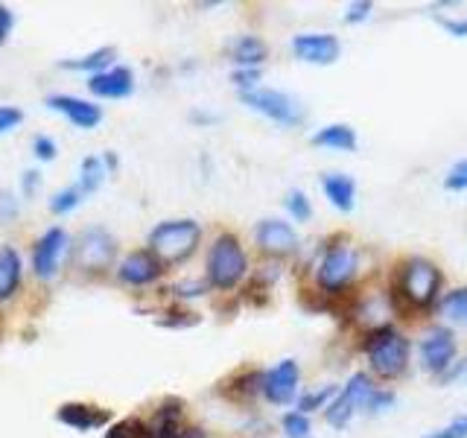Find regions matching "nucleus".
I'll return each instance as SVG.
<instances>
[{
	"label": "nucleus",
	"mask_w": 467,
	"mask_h": 438,
	"mask_svg": "<svg viewBox=\"0 0 467 438\" xmlns=\"http://www.w3.org/2000/svg\"><path fill=\"white\" fill-rule=\"evenodd\" d=\"M444 275L427 257H409L398 269V296L409 310H430L441 296Z\"/></svg>",
	"instance_id": "obj_1"
},
{
	"label": "nucleus",
	"mask_w": 467,
	"mask_h": 438,
	"mask_svg": "<svg viewBox=\"0 0 467 438\" xmlns=\"http://www.w3.org/2000/svg\"><path fill=\"white\" fill-rule=\"evenodd\" d=\"M202 240V225L196 219H167L150 231V252L164 266H179L187 257H193Z\"/></svg>",
	"instance_id": "obj_2"
},
{
	"label": "nucleus",
	"mask_w": 467,
	"mask_h": 438,
	"mask_svg": "<svg viewBox=\"0 0 467 438\" xmlns=\"http://www.w3.org/2000/svg\"><path fill=\"white\" fill-rule=\"evenodd\" d=\"M204 269H208V284L213 289H234L240 287V281L248 275V257L245 248L234 234H219L208 248V260H204Z\"/></svg>",
	"instance_id": "obj_3"
},
{
	"label": "nucleus",
	"mask_w": 467,
	"mask_h": 438,
	"mask_svg": "<svg viewBox=\"0 0 467 438\" xmlns=\"http://www.w3.org/2000/svg\"><path fill=\"white\" fill-rule=\"evenodd\" d=\"M365 357L374 374L394 380L409 369V339L400 330L379 325L365 339Z\"/></svg>",
	"instance_id": "obj_4"
},
{
	"label": "nucleus",
	"mask_w": 467,
	"mask_h": 438,
	"mask_svg": "<svg viewBox=\"0 0 467 438\" xmlns=\"http://www.w3.org/2000/svg\"><path fill=\"white\" fill-rule=\"evenodd\" d=\"M359 269V252L350 243L345 240H333L325 255L318 260V269H316V284L325 296H336L342 292L345 287H350V281L357 277Z\"/></svg>",
	"instance_id": "obj_5"
},
{
	"label": "nucleus",
	"mask_w": 467,
	"mask_h": 438,
	"mask_svg": "<svg viewBox=\"0 0 467 438\" xmlns=\"http://www.w3.org/2000/svg\"><path fill=\"white\" fill-rule=\"evenodd\" d=\"M374 391H377V386H374V380L368 374H362V371L350 374V380L342 386V391L336 394V398L325 409L327 423L336 430H345L350 423V418H354V412H359V409L365 412V409H368Z\"/></svg>",
	"instance_id": "obj_6"
},
{
	"label": "nucleus",
	"mask_w": 467,
	"mask_h": 438,
	"mask_svg": "<svg viewBox=\"0 0 467 438\" xmlns=\"http://www.w3.org/2000/svg\"><path fill=\"white\" fill-rule=\"evenodd\" d=\"M240 99L245 102L248 109L269 117V120H275L277 126H298L304 120V111L298 106L296 97H289L284 91H275V88H254V91L248 94H240Z\"/></svg>",
	"instance_id": "obj_7"
},
{
	"label": "nucleus",
	"mask_w": 467,
	"mask_h": 438,
	"mask_svg": "<svg viewBox=\"0 0 467 438\" xmlns=\"http://www.w3.org/2000/svg\"><path fill=\"white\" fill-rule=\"evenodd\" d=\"M70 257L82 272H106L117 257V240L106 228H85Z\"/></svg>",
	"instance_id": "obj_8"
},
{
	"label": "nucleus",
	"mask_w": 467,
	"mask_h": 438,
	"mask_svg": "<svg viewBox=\"0 0 467 438\" xmlns=\"http://www.w3.org/2000/svg\"><path fill=\"white\" fill-rule=\"evenodd\" d=\"M456 336H452L450 328L444 325H435L423 333L420 339V362H423V371H430L432 377H444L452 365H456Z\"/></svg>",
	"instance_id": "obj_9"
},
{
	"label": "nucleus",
	"mask_w": 467,
	"mask_h": 438,
	"mask_svg": "<svg viewBox=\"0 0 467 438\" xmlns=\"http://www.w3.org/2000/svg\"><path fill=\"white\" fill-rule=\"evenodd\" d=\"M298 362L296 360H281L272 369L263 371L260 377V394L275 406H286L298 398Z\"/></svg>",
	"instance_id": "obj_10"
},
{
	"label": "nucleus",
	"mask_w": 467,
	"mask_h": 438,
	"mask_svg": "<svg viewBox=\"0 0 467 438\" xmlns=\"http://www.w3.org/2000/svg\"><path fill=\"white\" fill-rule=\"evenodd\" d=\"M70 248V237L65 228H47L33 245V272L38 281H50L62 266V255Z\"/></svg>",
	"instance_id": "obj_11"
},
{
	"label": "nucleus",
	"mask_w": 467,
	"mask_h": 438,
	"mask_svg": "<svg viewBox=\"0 0 467 438\" xmlns=\"http://www.w3.org/2000/svg\"><path fill=\"white\" fill-rule=\"evenodd\" d=\"M254 243L269 257H289L298 252V234L284 219H260L254 228Z\"/></svg>",
	"instance_id": "obj_12"
},
{
	"label": "nucleus",
	"mask_w": 467,
	"mask_h": 438,
	"mask_svg": "<svg viewBox=\"0 0 467 438\" xmlns=\"http://www.w3.org/2000/svg\"><path fill=\"white\" fill-rule=\"evenodd\" d=\"M164 272H167V266L150 252V248L126 255L120 260V266H117V277L129 287H150V284L161 281Z\"/></svg>",
	"instance_id": "obj_13"
},
{
	"label": "nucleus",
	"mask_w": 467,
	"mask_h": 438,
	"mask_svg": "<svg viewBox=\"0 0 467 438\" xmlns=\"http://www.w3.org/2000/svg\"><path fill=\"white\" fill-rule=\"evenodd\" d=\"M292 53L306 65H333L342 53V44L330 33H301L292 38Z\"/></svg>",
	"instance_id": "obj_14"
},
{
	"label": "nucleus",
	"mask_w": 467,
	"mask_h": 438,
	"mask_svg": "<svg viewBox=\"0 0 467 438\" xmlns=\"http://www.w3.org/2000/svg\"><path fill=\"white\" fill-rule=\"evenodd\" d=\"M88 91L99 99H126L135 94V73H131V68H123V65L109 68L88 79Z\"/></svg>",
	"instance_id": "obj_15"
},
{
	"label": "nucleus",
	"mask_w": 467,
	"mask_h": 438,
	"mask_svg": "<svg viewBox=\"0 0 467 438\" xmlns=\"http://www.w3.org/2000/svg\"><path fill=\"white\" fill-rule=\"evenodd\" d=\"M56 421L65 423V427H70V430H77V433H88V430L106 427V423L111 421V412H109V409H102V406L70 401V403H62L56 409Z\"/></svg>",
	"instance_id": "obj_16"
},
{
	"label": "nucleus",
	"mask_w": 467,
	"mask_h": 438,
	"mask_svg": "<svg viewBox=\"0 0 467 438\" xmlns=\"http://www.w3.org/2000/svg\"><path fill=\"white\" fill-rule=\"evenodd\" d=\"M47 109L65 114L67 120L73 126H79V129H94L102 120V109L99 106H94V102H88V99H79V97H70V94L47 97Z\"/></svg>",
	"instance_id": "obj_17"
},
{
	"label": "nucleus",
	"mask_w": 467,
	"mask_h": 438,
	"mask_svg": "<svg viewBox=\"0 0 467 438\" xmlns=\"http://www.w3.org/2000/svg\"><path fill=\"white\" fill-rule=\"evenodd\" d=\"M187 427L184 423V403L175 401V398H167L155 409V415L150 421V430L155 438H179V433Z\"/></svg>",
	"instance_id": "obj_18"
},
{
	"label": "nucleus",
	"mask_w": 467,
	"mask_h": 438,
	"mask_svg": "<svg viewBox=\"0 0 467 438\" xmlns=\"http://www.w3.org/2000/svg\"><path fill=\"white\" fill-rule=\"evenodd\" d=\"M321 190H325L327 202L333 208H339L342 214L354 211V199H357V184L350 175L345 172H325L321 175Z\"/></svg>",
	"instance_id": "obj_19"
},
{
	"label": "nucleus",
	"mask_w": 467,
	"mask_h": 438,
	"mask_svg": "<svg viewBox=\"0 0 467 438\" xmlns=\"http://www.w3.org/2000/svg\"><path fill=\"white\" fill-rule=\"evenodd\" d=\"M24 263L12 245H0V301H9L21 289Z\"/></svg>",
	"instance_id": "obj_20"
},
{
	"label": "nucleus",
	"mask_w": 467,
	"mask_h": 438,
	"mask_svg": "<svg viewBox=\"0 0 467 438\" xmlns=\"http://www.w3.org/2000/svg\"><path fill=\"white\" fill-rule=\"evenodd\" d=\"M228 56L237 68H260L266 62L269 50L257 36H237L228 44Z\"/></svg>",
	"instance_id": "obj_21"
},
{
	"label": "nucleus",
	"mask_w": 467,
	"mask_h": 438,
	"mask_svg": "<svg viewBox=\"0 0 467 438\" xmlns=\"http://www.w3.org/2000/svg\"><path fill=\"white\" fill-rule=\"evenodd\" d=\"M313 146H321V150H333V152H354L357 150V135L354 129L345 123H333L318 129L316 135L310 138Z\"/></svg>",
	"instance_id": "obj_22"
},
{
	"label": "nucleus",
	"mask_w": 467,
	"mask_h": 438,
	"mask_svg": "<svg viewBox=\"0 0 467 438\" xmlns=\"http://www.w3.org/2000/svg\"><path fill=\"white\" fill-rule=\"evenodd\" d=\"M114 47H99L94 53H88L82 58H65V62H58V68H65V70H85V73H91V77H97V73L102 70H109V65L114 62Z\"/></svg>",
	"instance_id": "obj_23"
},
{
	"label": "nucleus",
	"mask_w": 467,
	"mask_h": 438,
	"mask_svg": "<svg viewBox=\"0 0 467 438\" xmlns=\"http://www.w3.org/2000/svg\"><path fill=\"white\" fill-rule=\"evenodd\" d=\"M438 313H441L450 325L467 328V287L450 289L447 296L441 298V304H438Z\"/></svg>",
	"instance_id": "obj_24"
},
{
	"label": "nucleus",
	"mask_w": 467,
	"mask_h": 438,
	"mask_svg": "<svg viewBox=\"0 0 467 438\" xmlns=\"http://www.w3.org/2000/svg\"><path fill=\"white\" fill-rule=\"evenodd\" d=\"M106 175H109V170L102 164V158L88 155L79 167V190L82 193H94V190H99L102 182H106Z\"/></svg>",
	"instance_id": "obj_25"
},
{
	"label": "nucleus",
	"mask_w": 467,
	"mask_h": 438,
	"mask_svg": "<svg viewBox=\"0 0 467 438\" xmlns=\"http://www.w3.org/2000/svg\"><path fill=\"white\" fill-rule=\"evenodd\" d=\"M106 438H155L150 430V421H140V418H120L114 421Z\"/></svg>",
	"instance_id": "obj_26"
},
{
	"label": "nucleus",
	"mask_w": 467,
	"mask_h": 438,
	"mask_svg": "<svg viewBox=\"0 0 467 438\" xmlns=\"http://www.w3.org/2000/svg\"><path fill=\"white\" fill-rule=\"evenodd\" d=\"M82 196H85V193L79 190V184L62 187L58 193H53V199H50V211H53L56 216H65V214H70L73 208H79Z\"/></svg>",
	"instance_id": "obj_27"
},
{
	"label": "nucleus",
	"mask_w": 467,
	"mask_h": 438,
	"mask_svg": "<svg viewBox=\"0 0 467 438\" xmlns=\"http://www.w3.org/2000/svg\"><path fill=\"white\" fill-rule=\"evenodd\" d=\"M284 204H286L289 216H292V219H298V223H306V219L313 216L310 199H306V193H304V190H289V193H286V199H284Z\"/></svg>",
	"instance_id": "obj_28"
},
{
	"label": "nucleus",
	"mask_w": 467,
	"mask_h": 438,
	"mask_svg": "<svg viewBox=\"0 0 467 438\" xmlns=\"http://www.w3.org/2000/svg\"><path fill=\"white\" fill-rule=\"evenodd\" d=\"M281 427L286 433V438H310L313 427H310V418L304 412H286L281 418Z\"/></svg>",
	"instance_id": "obj_29"
},
{
	"label": "nucleus",
	"mask_w": 467,
	"mask_h": 438,
	"mask_svg": "<svg viewBox=\"0 0 467 438\" xmlns=\"http://www.w3.org/2000/svg\"><path fill=\"white\" fill-rule=\"evenodd\" d=\"M336 398V391H333V386H325V389H318V391H310V394H304V398L298 401V412H313V409H321L325 406L327 409V401H333Z\"/></svg>",
	"instance_id": "obj_30"
},
{
	"label": "nucleus",
	"mask_w": 467,
	"mask_h": 438,
	"mask_svg": "<svg viewBox=\"0 0 467 438\" xmlns=\"http://www.w3.org/2000/svg\"><path fill=\"white\" fill-rule=\"evenodd\" d=\"M231 82L240 88V94L254 91L257 82H260V68H237L231 73Z\"/></svg>",
	"instance_id": "obj_31"
},
{
	"label": "nucleus",
	"mask_w": 467,
	"mask_h": 438,
	"mask_svg": "<svg viewBox=\"0 0 467 438\" xmlns=\"http://www.w3.org/2000/svg\"><path fill=\"white\" fill-rule=\"evenodd\" d=\"M423 438H467V415H462V418H456V421H450L447 427H441V430L427 433Z\"/></svg>",
	"instance_id": "obj_32"
},
{
	"label": "nucleus",
	"mask_w": 467,
	"mask_h": 438,
	"mask_svg": "<svg viewBox=\"0 0 467 438\" xmlns=\"http://www.w3.org/2000/svg\"><path fill=\"white\" fill-rule=\"evenodd\" d=\"M444 187L447 190H467V158L450 167V172L444 175Z\"/></svg>",
	"instance_id": "obj_33"
},
{
	"label": "nucleus",
	"mask_w": 467,
	"mask_h": 438,
	"mask_svg": "<svg viewBox=\"0 0 467 438\" xmlns=\"http://www.w3.org/2000/svg\"><path fill=\"white\" fill-rule=\"evenodd\" d=\"M170 292L175 298H199L208 292V284H202V281H182V284H175L170 287Z\"/></svg>",
	"instance_id": "obj_34"
},
{
	"label": "nucleus",
	"mask_w": 467,
	"mask_h": 438,
	"mask_svg": "<svg viewBox=\"0 0 467 438\" xmlns=\"http://www.w3.org/2000/svg\"><path fill=\"white\" fill-rule=\"evenodd\" d=\"M24 123V111L15 106H0V135H6L15 126Z\"/></svg>",
	"instance_id": "obj_35"
},
{
	"label": "nucleus",
	"mask_w": 467,
	"mask_h": 438,
	"mask_svg": "<svg viewBox=\"0 0 467 438\" xmlns=\"http://www.w3.org/2000/svg\"><path fill=\"white\" fill-rule=\"evenodd\" d=\"M391 406H394V391L377 386L374 398H371V403H368V409H365V412H368V415H377V412H386V409H391Z\"/></svg>",
	"instance_id": "obj_36"
},
{
	"label": "nucleus",
	"mask_w": 467,
	"mask_h": 438,
	"mask_svg": "<svg viewBox=\"0 0 467 438\" xmlns=\"http://www.w3.org/2000/svg\"><path fill=\"white\" fill-rule=\"evenodd\" d=\"M435 21L452 38H467V18H444V15H435Z\"/></svg>",
	"instance_id": "obj_37"
},
{
	"label": "nucleus",
	"mask_w": 467,
	"mask_h": 438,
	"mask_svg": "<svg viewBox=\"0 0 467 438\" xmlns=\"http://www.w3.org/2000/svg\"><path fill=\"white\" fill-rule=\"evenodd\" d=\"M371 9H374L371 0H357V4H350V6H348L345 21H348V24H362V21L371 15Z\"/></svg>",
	"instance_id": "obj_38"
},
{
	"label": "nucleus",
	"mask_w": 467,
	"mask_h": 438,
	"mask_svg": "<svg viewBox=\"0 0 467 438\" xmlns=\"http://www.w3.org/2000/svg\"><path fill=\"white\" fill-rule=\"evenodd\" d=\"M33 152H36L38 161H53L56 158V141L47 138V135H38L33 141Z\"/></svg>",
	"instance_id": "obj_39"
},
{
	"label": "nucleus",
	"mask_w": 467,
	"mask_h": 438,
	"mask_svg": "<svg viewBox=\"0 0 467 438\" xmlns=\"http://www.w3.org/2000/svg\"><path fill=\"white\" fill-rule=\"evenodd\" d=\"M172 318H158V325L164 328H190V325H199V316L196 313H167Z\"/></svg>",
	"instance_id": "obj_40"
},
{
	"label": "nucleus",
	"mask_w": 467,
	"mask_h": 438,
	"mask_svg": "<svg viewBox=\"0 0 467 438\" xmlns=\"http://www.w3.org/2000/svg\"><path fill=\"white\" fill-rule=\"evenodd\" d=\"M21 187H24V196L29 199L36 193V187H38V172L36 170H29V172H24V179H21Z\"/></svg>",
	"instance_id": "obj_41"
},
{
	"label": "nucleus",
	"mask_w": 467,
	"mask_h": 438,
	"mask_svg": "<svg viewBox=\"0 0 467 438\" xmlns=\"http://www.w3.org/2000/svg\"><path fill=\"white\" fill-rule=\"evenodd\" d=\"M179 438H204V430L202 427H184L179 433Z\"/></svg>",
	"instance_id": "obj_42"
},
{
	"label": "nucleus",
	"mask_w": 467,
	"mask_h": 438,
	"mask_svg": "<svg viewBox=\"0 0 467 438\" xmlns=\"http://www.w3.org/2000/svg\"><path fill=\"white\" fill-rule=\"evenodd\" d=\"M102 164H106V170H109V172H114V170H117V164H120V161H117V155H114V152H106V155H102Z\"/></svg>",
	"instance_id": "obj_43"
},
{
	"label": "nucleus",
	"mask_w": 467,
	"mask_h": 438,
	"mask_svg": "<svg viewBox=\"0 0 467 438\" xmlns=\"http://www.w3.org/2000/svg\"><path fill=\"white\" fill-rule=\"evenodd\" d=\"M12 12L6 9V6H0V26H6V29H12Z\"/></svg>",
	"instance_id": "obj_44"
},
{
	"label": "nucleus",
	"mask_w": 467,
	"mask_h": 438,
	"mask_svg": "<svg viewBox=\"0 0 467 438\" xmlns=\"http://www.w3.org/2000/svg\"><path fill=\"white\" fill-rule=\"evenodd\" d=\"M6 36H9V29H6V26H0V44H6Z\"/></svg>",
	"instance_id": "obj_45"
}]
</instances>
